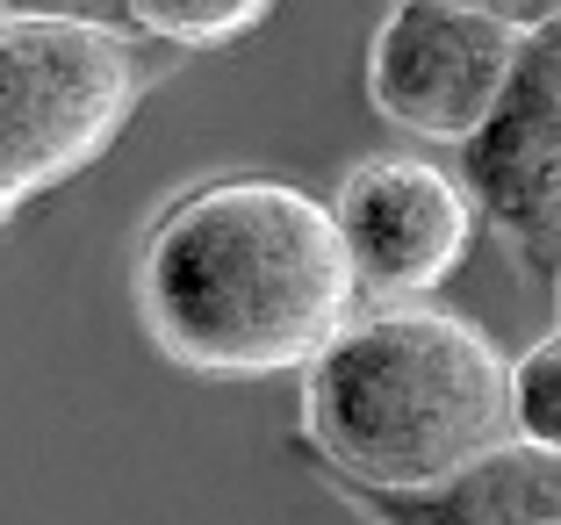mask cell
<instances>
[{"label": "cell", "mask_w": 561, "mask_h": 525, "mask_svg": "<svg viewBox=\"0 0 561 525\" xmlns=\"http://www.w3.org/2000/svg\"><path fill=\"white\" fill-rule=\"evenodd\" d=\"M331 216L346 238L353 288L381 310L432 296L476 246V202L461 173L432 159H360L331 195Z\"/></svg>", "instance_id": "cell-6"}, {"label": "cell", "mask_w": 561, "mask_h": 525, "mask_svg": "<svg viewBox=\"0 0 561 525\" xmlns=\"http://www.w3.org/2000/svg\"><path fill=\"white\" fill-rule=\"evenodd\" d=\"M512 440L561 454V324L512 361Z\"/></svg>", "instance_id": "cell-9"}, {"label": "cell", "mask_w": 561, "mask_h": 525, "mask_svg": "<svg viewBox=\"0 0 561 525\" xmlns=\"http://www.w3.org/2000/svg\"><path fill=\"white\" fill-rule=\"evenodd\" d=\"M302 432L353 490H425L512 446V361L468 317L360 310L302 375Z\"/></svg>", "instance_id": "cell-2"}, {"label": "cell", "mask_w": 561, "mask_h": 525, "mask_svg": "<svg viewBox=\"0 0 561 525\" xmlns=\"http://www.w3.org/2000/svg\"><path fill=\"white\" fill-rule=\"evenodd\" d=\"M518 66V30L476 0H403L367 44V101L417 145L468 151Z\"/></svg>", "instance_id": "cell-4"}, {"label": "cell", "mask_w": 561, "mask_h": 525, "mask_svg": "<svg viewBox=\"0 0 561 525\" xmlns=\"http://www.w3.org/2000/svg\"><path fill=\"white\" fill-rule=\"evenodd\" d=\"M159 80L94 8H0V224L116 145Z\"/></svg>", "instance_id": "cell-3"}, {"label": "cell", "mask_w": 561, "mask_h": 525, "mask_svg": "<svg viewBox=\"0 0 561 525\" xmlns=\"http://www.w3.org/2000/svg\"><path fill=\"white\" fill-rule=\"evenodd\" d=\"M108 30L137 36V44H181V50H202V44H231V36L260 30L274 8L260 0H137V8H94Z\"/></svg>", "instance_id": "cell-8"}, {"label": "cell", "mask_w": 561, "mask_h": 525, "mask_svg": "<svg viewBox=\"0 0 561 525\" xmlns=\"http://www.w3.org/2000/svg\"><path fill=\"white\" fill-rule=\"evenodd\" d=\"M137 317L187 375H310L360 317L331 202L274 173L187 187L137 246Z\"/></svg>", "instance_id": "cell-1"}, {"label": "cell", "mask_w": 561, "mask_h": 525, "mask_svg": "<svg viewBox=\"0 0 561 525\" xmlns=\"http://www.w3.org/2000/svg\"><path fill=\"white\" fill-rule=\"evenodd\" d=\"M461 187L526 274L561 281V8L518 30L512 87L461 151Z\"/></svg>", "instance_id": "cell-5"}, {"label": "cell", "mask_w": 561, "mask_h": 525, "mask_svg": "<svg viewBox=\"0 0 561 525\" xmlns=\"http://www.w3.org/2000/svg\"><path fill=\"white\" fill-rule=\"evenodd\" d=\"M367 525H561V454L512 440L468 460L461 476L425 490H353L339 482Z\"/></svg>", "instance_id": "cell-7"}]
</instances>
